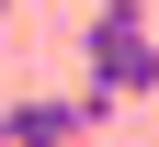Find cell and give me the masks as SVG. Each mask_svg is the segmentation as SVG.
Masks as SVG:
<instances>
[{"mask_svg":"<svg viewBox=\"0 0 159 147\" xmlns=\"http://www.w3.org/2000/svg\"><path fill=\"white\" fill-rule=\"evenodd\" d=\"M114 113V102L102 91H23V102H0V147H46V136H91V124H102Z\"/></svg>","mask_w":159,"mask_h":147,"instance_id":"2","label":"cell"},{"mask_svg":"<svg viewBox=\"0 0 159 147\" xmlns=\"http://www.w3.org/2000/svg\"><path fill=\"white\" fill-rule=\"evenodd\" d=\"M0 23H11V0H0Z\"/></svg>","mask_w":159,"mask_h":147,"instance_id":"3","label":"cell"},{"mask_svg":"<svg viewBox=\"0 0 159 147\" xmlns=\"http://www.w3.org/2000/svg\"><path fill=\"white\" fill-rule=\"evenodd\" d=\"M80 68H91L102 102H148V91H159V34H148V11H136V0H91Z\"/></svg>","mask_w":159,"mask_h":147,"instance_id":"1","label":"cell"}]
</instances>
